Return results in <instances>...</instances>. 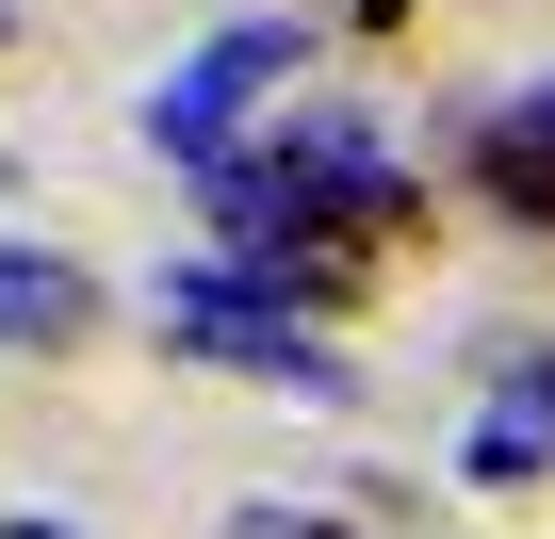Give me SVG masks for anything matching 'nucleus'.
<instances>
[{"label": "nucleus", "instance_id": "nucleus-1", "mask_svg": "<svg viewBox=\"0 0 555 539\" xmlns=\"http://www.w3.org/2000/svg\"><path fill=\"white\" fill-rule=\"evenodd\" d=\"M295 66H311V17H229V34H196V50L147 82V115H131V131H147L164 164H229V131H245L278 82H295Z\"/></svg>", "mask_w": 555, "mask_h": 539}, {"label": "nucleus", "instance_id": "nucleus-2", "mask_svg": "<svg viewBox=\"0 0 555 539\" xmlns=\"http://www.w3.org/2000/svg\"><path fill=\"white\" fill-rule=\"evenodd\" d=\"M457 474L474 490H539L555 474V344H506L490 360V425L457 441Z\"/></svg>", "mask_w": 555, "mask_h": 539}, {"label": "nucleus", "instance_id": "nucleus-3", "mask_svg": "<svg viewBox=\"0 0 555 539\" xmlns=\"http://www.w3.org/2000/svg\"><path fill=\"white\" fill-rule=\"evenodd\" d=\"M99 328V279L66 245H34V229H0V360H66Z\"/></svg>", "mask_w": 555, "mask_h": 539}, {"label": "nucleus", "instance_id": "nucleus-4", "mask_svg": "<svg viewBox=\"0 0 555 539\" xmlns=\"http://www.w3.org/2000/svg\"><path fill=\"white\" fill-rule=\"evenodd\" d=\"M474 180H490L506 229H555V131H539V115H490V131H474Z\"/></svg>", "mask_w": 555, "mask_h": 539}, {"label": "nucleus", "instance_id": "nucleus-5", "mask_svg": "<svg viewBox=\"0 0 555 539\" xmlns=\"http://www.w3.org/2000/svg\"><path fill=\"white\" fill-rule=\"evenodd\" d=\"M229 539H360V523H311V506H229Z\"/></svg>", "mask_w": 555, "mask_h": 539}, {"label": "nucleus", "instance_id": "nucleus-6", "mask_svg": "<svg viewBox=\"0 0 555 539\" xmlns=\"http://www.w3.org/2000/svg\"><path fill=\"white\" fill-rule=\"evenodd\" d=\"M0 539H66V523H34V506H17V523H0Z\"/></svg>", "mask_w": 555, "mask_h": 539}, {"label": "nucleus", "instance_id": "nucleus-7", "mask_svg": "<svg viewBox=\"0 0 555 539\" xmlns=\"http://www.w3.org/2000/svg\"><path fill=\"white\" fill-rule=\"evenodd\" d=\"M0 50H17V0H0Z\"/></svg>", "mask_w": 555, "mask_h": 539}]
</instances>
